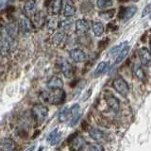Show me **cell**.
Wrapping results in <instances>:
<instances>
[{
  "instance_id": "obj_1",
  "label": "cell",
  "mask_w": 151,
  "mask_h": 151,
  "mask_svg": "<svg viewBox=\"0 0 151 151\" xmlns=\"http://www.w3.org/2000/svg\"><path fill=\"white\" fill-rule=\"evenodd\" d=\"M49 91L42 93V99L51 104V105H59L63 103L66 98V93L63 89H48Z\"/></svg>"
},
{
  "instance_id": "obj_2",
  "label": "cell",
  "mask_w": 151,
  "mask_h": 151,
  "mask_svg": "<svg viewBox=\"0 0 151 151\" xmlns=\"http://www.w3.org/2000/svg\"><path fill=\"white\" fill-rule=\"evenodd\" d=\"M31 112L33 117H34V120L41 124L45 120V118L48 115V108L42 105V104H37V105H34L32 107Z\"/></svg>"
},
{
  "instance_id": "obj_3",
  "label": "cell",
  "mask_w": 151,
  "mask_h": 151,
  "mask_svg": "<svg viewBox=\"0 0 151 151\" xmlns=\"http://www.w3.org/2000/svg\"><path fill=\"white\" fill-rule=\"evenodd\" d=\"M112 86L115 89V91L123 96H127L129 93V85H127L126 80L121 77H118L113 80Z\"/></svg>"
},
{
  "instance_id": "obj_4",
  "label": "cell",
  "mask_w": 151,
  "mask_h": 151,
  "mask_svg": "<svg viewBox=\"0 0 151 151\" xmlns=\"http://www.w3.org/2000/svg\"><path fill=\"white\" fill-rule=\"evenodd\" d=\"M9 36L7 32L0 30V55H8L9 49H11V44H9Z\"/></svg>"
},
{
  "instance_id": "obj_5",
  "label": "cell",
  "mask_w": 151,
  "mask_h": 151,
  "mask_svg": "<svg viewBox=\"0 0 151 151\" xmlns=\"http://www.w3.org/2000/svg\"><path fill=\"white\" fill-rule=\"evenodd\" d=\"M59 67H60V72L63 74L65 78H72L73 67L67 60L64 58H60V60L59 61Z\"/></svg>"
},
{
  "instance_id": "obj_6",
  "label": "cell",
  "mask_w": 151,
  "mask_h": 151,
  "mask_svg": "<svg viewBox=\"0 0 151 151\" xmlns=\"http://www.w3.org/2000/svg\"><path fill=\"white\" fill-rule=\"evenodd\" d=\"M80 115H81V111H80L79 104H74V105L70 108V126H76L79 121Z\"/></svg>"
},
{
  "instance_id": "obj_7",
  "label": "cell",
  "mask_w": 151,
  "mask_h": 151,
  "mask_svg": "<svg viewBox=\"0 0 151 151\" xmlns=\"http://www.w3.org/2000/svg\"><path fill=\"white\" fill-rule=\"evenodd\" d=\"M137 7L135 6H130V7H122L121 9H120V12H119V18L122 19L124 22H127V21H129L130 18L133 17L134 14L137 12Z\"/></svg>"
},
{
  "instance_id": "obj_8",
  "label": "cell",
  "mask_w": 151,
  "mask_h": 151,
  "mask_svg": "<svg viewBox=\"0 0 151 151\" xmlns=\"http://www.w3.org/2000/svg\"><path fill=\"white\" fill-rule=\"evenodd\" d=\"M90 30V24L85 19H78L76 22V32L79 36L86 35Z\"/></svg>"
},
{
  "instance_id": "obj_9",
  "label": "cell",
  "mask_w": 151,
  "mask_h": 151,
  "mask_svg": "<svg viewBox=\"0 0 151 151\" xmlns=\"http://www.w3.org/2000/svg\"><path fill=\"white\" fill-rule=\"evenodd\" d=\"M34 28L35 27L29 18L23 17L19 21V29L23 31L24 33H30L34 30Z\"/></svg>"
},
{
  "instance_id": "obj_10",
  "label": "cell",
  "mask_w": 151,
  "mask_h": 151,
  "mask_svg": "<svg viewBox=\"0 0 151 151\" xmlns=\"http://www.w3.org/2000/svg\"><path fill=\"white\" fill-rule=\"evenodd\" d=\"M139 59L142 65L144 66H149L151 64V52L145 48V47H142L139 49Z\"/></svg>"
},
{
  "instance_id": "obj_11",
  "label": "cell",
  "mask_w": 151,
  "mask_h": 151,
  "mask_svg": "<svg viewBox=\"0 0 151 151\" xmlns=\"http://www.w3.org/2000/svg\"><path fill=\"white\" fill-rule=\"evenodd\" d=\"M70 59L72 60L74 63H83L86 60V55H85L84 52L79 49V48H74L72 50H70Z\"/></svg>"
},
{
  "instance_id": "obj_12",
  "label": "cell",
  "mask_w": 151,
  "mask_h": 151,
  "mask_svg": "<svg viewBox=\"0 0 151 151\" xmlns=\"http://www.w3.org/2000/svg\"><path fill=\"white\" fill-rule=\"evenodd\" d=\"M0 149L4 151L15 150L16 144L11 138H0Z\"/></svg>"
},
{
  "instance_id": "obj_13",
  "label": "cell",
  "mask_w": 151,
  "mask_h": 151,
  "mask_svg": "<svg viewBox=\"0 0 151 151\" xmlns=\"http://www.w3.org/2000/svg\"><path fill=\"white\" fill-rule=\"evenodd\" d=\"M105 100L108 104V106L110 107L111 110L113 112H118L120 110V102L119 100L115 97L111 96V94H107L105 96Z\"/></svg>"
},
{
  "instance_id": "obj_14",
  "label": "cell",
  "mask_w": 151,
  "mask_h": 151,
  "mask_svg": "<svg viewBox=\"0 0 151 151\" xmlns=\"http://www.w3.org/2000/svg\"><path fill=\"white\" fill-rule=\"evenodd\" d=\"M31 22L33 24L34 27L40 28L44 26V24L45 23V15L42 12H37L32 15Z\"/></svg>"
},
{
  "instance_id": "obj_15",
  "label": "cell",
  "mask_w": 151,
  "mask_h": 151,
  "mask_svg": "<svg viewBox=\"0 0 151 151\" xmlns=\"http://www.w3.org/2000/svg\"><path fill=\"white\" fill-rule=\"evenodd\" d=\"M89 134L91 136V138L93 139L94 141L98 142V143H103V142L106 141V135L103 131H101L98 129H94V127H92L89 130Z\"/></svg>"
},
{
  "instance_id": "obj_16",
  "label": "cell",
  "mask_w": 151,
  "mask_h": 151,
  "mask_svg": "<svg viewBox=\"0 0 151 151\" xmlns=\"http://www.w3.org/2000/svg\"><path fill=\"white\" fill-rule=\"evenodd\" d=\"M47 88L48 89H63V81L58 76L52 77L48 82H47Z\"/></svg>"
},
{
  "instance_id": "obj_17",
  "label": "cell",
  "mask_w": 151,
  "mask_h": 151,
  "mask_svg": "<svg viewBox=\"0 0 151 151\" xmlns=\"http://www.w3.org/2000/svg\"><path fill=\"white\" fill-rule=\"evenodd\" d=\"M67 40H68L67 34H66L64 31H60V32H58L54 36L53 42H54V45L56 46H63V45H66Z\"/></svg>"
},
{
  "instance_id": "obj_18",
  "label": "cell",
  "mask_w": 151,
  "mask_h": 151,
  "mask_svg": "<svg viewBox=\"0 0 151 151\" xmlns=\"http://www.w3.org/2000/svg\"><path fill=\"white\" fill-rule=\"evenodd\" d=\"M24 11L27 16H32L36 12V0H27L24 6Z\"/></svg>"
},
{
  "instance_id": "obj_19",
  "label": "cell",
  "mask_w": 151,
  "mask_h": 151,
  "mask_svg": "<svg viewBox=\"0 0 151 151\" xmlns=\"http://www.w3.org/2000/svg\"><path fill=\"white\" fill-rule=\"evenodd\" d=\"M132 74H133L134 78H136L139 80H142V81H144L145 79V73L140 64L135 63L133 66H132Z\"/></svg>"
},
{
  "instance_id": "obj_20",
  "label": "cell",
  "mask_w": 151,
  "mask_h": 151,
  "mask_svg": "<svg viewBox=\"0 0 151 151\" xmlns=\"http://www.w3.org/2000/svg\"><path fill=\"white\" fill-rule=\"evenodd\" d=\"M76 12H77V9H76L75 6L71 4H65L64 7H63V14L65 18L73 17L76 14Z\"/></svg>"
},
{
  "instance_id": "obj_21",
  "label": "cell",
  "mask_w": 151,
  "mask_h": 151,
  "mask_svg": "<svg viewBox=\"0 0 151 151\" xmlns=\"http://www.w3.org/2000/svg\"><path fill=\"white\" fill-rule=\"evenodd\" d=\"M60 138V132L56 129L53 131L50 132L46 140H47V142H48V143H50V145H56L57 143H58Z\"/></svg>"
},
{
  "instance_id": "obj_22",
  "label": "cell",
  "mask_w": 151,
  "mask_h": 151,
  "mask_svg": "<svg viewBox=\"0 0 151 151\" xmlns=\"http://www.w3.org/2000/svg\"><path fill=\"white\" fill-rule=\"evenodd\" d=\"M129 45H126L124 48H123L119 53L117 54V57L115 59V61H114V64H119L120 63H122L123 60H124V59L126 58V57L127 56V54H129Z\"/></svg>"
},
{
  "instance_id": "obj_23",
  "label": "cell",
  "mask_w": 151,
  "mask_h": 151,
  "mask_svg": "<svg viewBox=\"0 0 151 151\" xmlns=\"http://www.w3.org/2000/svg\"><path fill=\"white\" fill-rule=\"evenodd\" d=\"M61 9H63V0H53L52 1V14L60 15Z\"/></svg>"
},
{
  "instance_id": "obj_24",
  "label": "cell",
  "mask_w": 151,
  "mask_h": 151,
  "mask_svg": "<svg viewBox=\"0 0 151 151\" xmlns=\"http://www.w3.org/2000/svg\"><path fill=\"white\" fill-rule=\"evenodd\" d=\"M85 141L81 137H73V140L71 141V145H72V148L74 149H82L85 145Z\"/></svg>"
},
{
  "instance_id": "obj_25",
  "label": "cell",
  "mask_w": 151,
  "mask_h": 151,
  "mask_svg": "<svg viewBox=\"0 0 151 151\" xmlns=\"http://www.w3.org/2000/svg\"><path fill=\"white\" fill-rule=\"evenodd\" d=\"M93 31L96 37H100L104 33V26L101 22H93Z\"/></svg>"
},
{
  "instance_id": "obj_26",
  "label": "cell",
  "mask_w": 151,
  "mask_h": 151,
  "mask_svg": "<svg viewBox=\"0 0 151 151\" xmlns=\"http://www.w3.org/2000/svg\"><path fill=\"white\" fill-rule=\"evenodd\" d=\"M108 68V64L105 61H101V63H99L98 65L96 66V70H94V73H93V76L94 78H98L100 77V76L105 72L106 69Z\"/></svg>"
},
{
  "instance_id": "obj_27",
  "label": "cell",
  "mask_w": 151,
  "mask_h": 151,
  "mask_svg": "<svg viewBox=\"0 0 151 151\" xmlns=\"http://www.w3.org/2000/svg\"><path fill=\"white\" fill-rule=\"evenodd\" d=\"M69 118H70V109L68 107H65L60 112V114H59V121L60 123H64V122L69 121Z\"/></svg>"
},
{
  "instance_id": "obj_28",
  "label": "cell",
  "mask_w": 151,
  "mask_h": 151,
  "mask_svg": "<svg viewBox=\"0 0 151 151\" xmlns=\"http://www.w3.org/2000/svg\"><path fill=\"white\" fill-rule=\"evenodd\" d=\"M72 25H73V22L71 20L70 18H66L65 20H63L60 21V24H59V27L63 31H68L71 29V27H72Z\"/></svg>"
},
{
  "instance_id": "obj_29",
  "label": "cell",
  "mask_w": 151,
  "mask_h": 151,
  "mask_svg": "<svg viewBox=\"0 0 151 151\" xmlns=\"http://www.w3.org/2000/svg\"><path fill=\"white\" fill-rule=\"evenodd\" d=\"M6 32L7 34L9 36V38H14L18 33V28L17 27L15 26V24H9V25H8L6 27Z\"/></svg>"
},
{
  "instance_id": "obj_30",
  "label": "cell",
  "mask_w": 151,
  "mask_h": 151,
  "mask_svg": "<svg viewBox=\"0 0 151 151\" xmlns=\"http://www.w3.org/2000/svg\"><path fill=\"white\" fill-rule=\"evenodd\" d=\"M113 5V1L112 0H97L96 1V6L98 9H108L111 8Z\"/></svg>"
},
{
  "instance_id": "obj_31",
  "label": "cell",
  "mask_w": 151,
  "mask_h": 151,
  "mask_svg": "<svg viewBox=\"0 0 151 151\" xmlns=\"http://www.w3.org/2000/svg\"><path fill=\"white\" fill-rule=\"evenodd\" d=\"M127 45V42H122V44H120V45H116L114 47H112V48L110 50V52H109V56L112 57V56L117 55Z\"/></svg>"
},
{
  "instance_id": "obj_32",
  "label": "cell",
  "mask_w": 151,
  "mask_h": 151,
  "mask_svg": "<svg viewBox=\"0 0 151 151\" xmlns=\"http://www.w3.org/2000/svg\"><path fill=\"white\" fill-rule=\"evenodd\" d=\"M82 149H86V150H94V151H98V150H104L103 146H101L98 144H85Z\"/></svg>"
},
{
  "instance_id": "obj_33",
  "label": "cell",
  "mask_w": 151,
  "mask_h": 151,
  "mask_svg": "<svg viewBox=\"0 0 151 151\" xmlns=\"http://www.w3.org/2000/svg\"><path fill=\"white\" fill-rule=\"evenodd\" d=\"M114 12H115L114 9H109V11H105V12H100V13H99V15H100V17H102L103 19L109 20V19H111V18L113 17V15H114Z\"/></svg>"
},
{
  "instance_id": "obj_34",
  "label": "cell",
  "mask_w": 151,
  "mask_h": 151,
  "mask_svg": "<svg viewBox=\"0 0 151 151\" xmlns=\"http://www.w3.org/2000/svg\"><path fill=\"white\" fill-rule=\"evenodd\" d=\"M150 13H151V3L148 4L147 6L145 8L143 12H142V17H145V16L148 15V14H150Z\"/></svg>"
},
{
  "instance_id": "obj_35",
  "label": "cell",
  "mask_w": 151,
  "mask_h": 151,
  "mask_svg": "<svg viewBox=\"0 0 151 151\" xmlns=\"http://www.w3.org/2000/svg\"><path fill=\"white\" fill-rule=\"evenodd\" d=\"M2 5H3V3H2L1 1H0V8H1V7H2Z\"/></svg>"
},
{
  "instance_id": "obj_36",
  "label": "cell",
  "mask_w": 151,
  "mask_h": 151,
  "mask_svg": "<svg viewBox=\"0 0 151 151\" xmlns=\"http://www.w3.org/2000/svg\"><path fill=\"white\" fill-rule=\"evenodd\" d=\"M132 1H134V2H137V1H139V0H132Z\"/></svg>"
},
{
  "instance_id": "obj_37",
  "label": "cell",
  "mask_w": 151,
  "mask_h": 151,
  "mask_svg": "<svg viewBox=\"0 0 151 151\" xmlns=\"http://www.w3.org/2000/svg\"><path fill=\"white\" fill-rule=\"evenodd\" d=\"M150 48H151V40H150Z\"/></svg>"
},
{
  "instance_id": "obj_38",
  "label": "cell",
  "mask_w": 151,
  "mask_h": 151,
  "mask_svg": "<svg viewBox=\"0 0 151 151\" xmlns=\"http://www.w3.org/2000/svg\"><path fill=\"white\" fill-rule=\"evenodd\" d=\"M150 18H151V16H150Z\"/></svg>"
}]
</instances>
